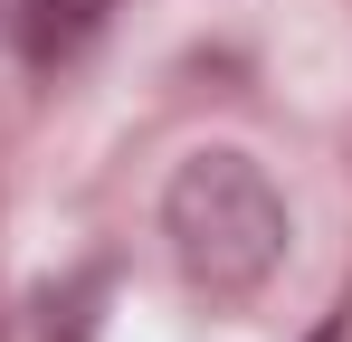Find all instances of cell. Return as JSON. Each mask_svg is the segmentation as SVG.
<instances>
[{
    "mask_svg": "<svg viewBox=\"0 0 352 342\" xmlns=\"http://www.w3.org/2000/svg\"><path fill=\"white\" fill-rule=\"evenodd\" d=\"M162 238H172V266L200 295H257L286 266L295 219L248 152H190L162 190Z\"/></svg>",
    "mask_w": 352,
    "mask_h": 342,
    "instance_id": "1",
    "label": "cell"
},
{
    "mask_svg": "<svg viewBox=\"0 0 352 342\" xmlns=\"http://www.w3.org/2000/svg\"><path fill=\"white\" fill-rule=\"evenodd\" d=\"M105 19H115V0H19V48L29 67H67Z\"/></svg>",
    "mask_w": 352,
    "mask_h": 342,
    "instance_id": "2",
    "label": "cell"
},
{
    "mask_svg": "<svg viewBox=\"0 0 352 342\" xmlns=\"http://www.w3.org/2000/svg\"><path fill=\"white\" fill-rule=\"evenodd\" d=\"M314 342H352V323H343V314H333V323H324V333H314Z\"/></svg>",
    "mask_w": 352,
    "mask_h": 342,
    "instance_id": "3",
    "label": "cell"
}]
</instances>
